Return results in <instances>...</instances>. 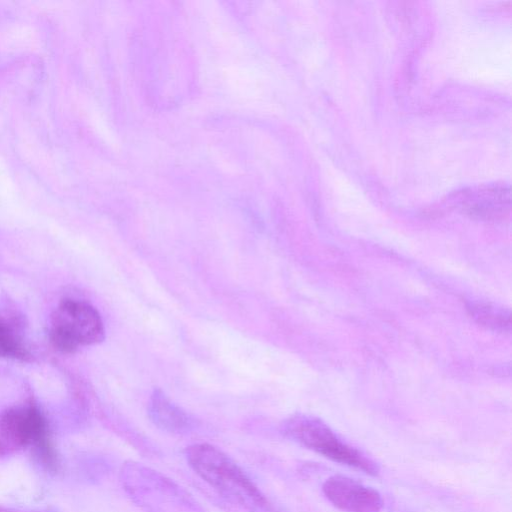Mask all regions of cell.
Returning a JSON list of instances; mask_svg holds the SVG:
<instances>
[{"mask_svg": "<svg viewBox=\"0 0 512 512\" xmlns=\"http://www.w3.org/2000/svg\"><path fill=\"white\" fill-rule=\"evenodd\" d=\"M191 468L205 482L249 512H271L265 496L243 470L223 451L210 444H194L186 450Z\"/></svg>", "mask_w": 512, "mask_h": 512, "instance_id": "cell-1", "label": "cell"}, {"mask_svg": "<svg viewBox=\"0 0 512 512\" xmlns=\"http://www.w3.org/2000/svg\"><path fill=\"white\" fill-rule=\"evenodd\" d=\"M287 437L323 457L339 464L376 476L378 465L357 448L345 443L322 420L297 414L283 424Z\"/></svg>", "mask_w": 512, "mask_h": 512, "instance_id": "cell-2", "label": "cell"}, {"mask_svg": "<svg viewBox=\"0 0 512 512\" xmlns=\"http://www.w3.org/2000/svg\"><path fill=\"white\" fill-rule=\"evenodd\" d=\"M105 330L98 311L78 299H64L51 317L50 339L58 350L72 353L82 346L104 339Z\"/></svg>", "mask_w": 512, "mask_h": 512, "instance_id": "cell-3", "label": "cell"}, {"mask_svg": "<svg viewBox=\"0 0 512 512\" xmlns=\"http://www.w3.org/2000/svg\"><path fill=\"white\" fill-rule=\"evenodd\" d=\"M49 444L46 420L35 406H20L0 413V456L34 445L41 456L51 462L53 455Z\"/></svg>", "mask_w": 512, "mask_h": 512, "instance_id": "cell-4", "label": "cell"}, {"mask_svg": "<svg viewBox=\"0 0 512 512\" xmlns=\"http://www.w3.org/2000/svg\"><path fill=\"white\" fill-rule=\"evenodd\" d=\"M322 490L328 501L343 512H380L383 506L378 491L347 476L329 477Z\"/></svg>", "mask_w": 512, "mask_h": 512, "instance_id": "cell-5", "label": "cell"}, {"mask_svg": "<svg viewBox=\"0 0 512 512\" xmlns=\"http://www.w3.org/2000/svg\"><path fill=\"white\" fill-rule=\"evenodd\" d=\"M149 414L156 425L170 432H182L190 426V418L160 389H155L149 401Z\"/></svg>", "mask_w": 512, "mask_h": 512, "instance_id": "cell-6", "label": "cell"}, {"mask_svg": "<svg viewBox=\"0 0 512 512\" xmlns=\"http://www.w3.org/2000/svg\"><path fill=\"white\" fill-rule=\"evenodd\" d=\"M0 357L20 361L31 358L19 321L9 315H0Z\"/></svg>", "mask_w": 512, "mask_h": 512, "instance_id": "cell-7", "label": "cell"}, {"mask_svg": "<svg viewBox=\"0 0 512 512\" xmlns=\"http://www.w3.org/2000/svg\"><path fill=\"white\" fill-rule=\"evenodd\" d=\"M472 317L481 325L494 330H505L510 326V314L503 308H498L489 303H473L468 308Z\"/></svg>", "mask_w": 512, "mask_h": 512, "instance_id": "cell-8", "label": "cell"}]
</instances>
